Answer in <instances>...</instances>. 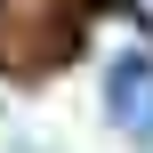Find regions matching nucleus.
I'll use <instances>...</instances> for the list:
<instances>
[{"instance_id":"nucleus-1","label":"nucleus","mask_w":153,"mask_h":153,"mask_svg":"<svg viewBox=\"0 0 153 153\" xmlns=\"http://www.w3.org/2000/svg\"><path fill=\"white\" fill-rule=\"evenodd\" d=\"M8 153H56V145H40V137H24V129H8Z\"/></svg>"},{"instance_id":"nucleus-2","label":"nucleus","mask_w":153,"mask_h":153,"mask_svg":"<svg viewBox=\"0 0 153 153\" xmlns=\"http://www.w3.org/2000/svg\"><path fill=\"white\" fill-rule=\"evenodd\" d=\"M113 8H129L137 24H153V0H113Z\"/></svg>"}]
</instances>
